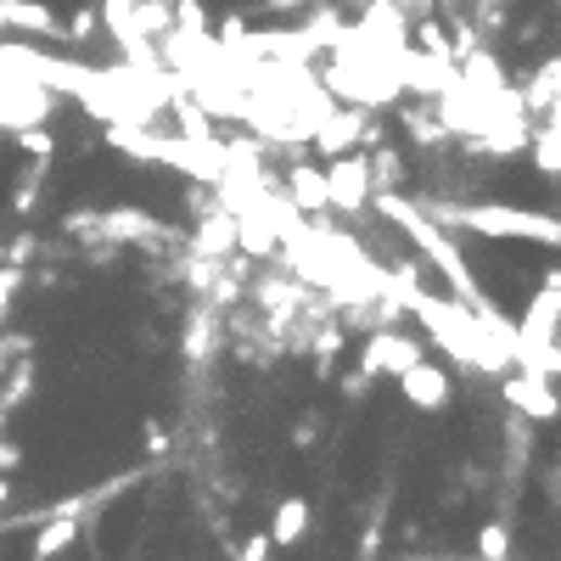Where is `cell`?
Wrapping results in <instances>:
<instances>
[{
	"label": "cell",
	"mask_w": 561,
	"mask_h": 561,
	"mask_svg": "<svg viewBox=\"0 0 561 561\" xmlns=\"http://www.w3.org/2000/svg\"><path fill=\"white\" fill-rule=\"evenodd\" d=\"M393 118H399V124L410 129V141H421V146L449 141V129H444V118H438V107H433V102H405Z\"/></svg>",
	"instance_id": "13"
},
{
	"label": "cell",
	"mask_w": 561,
	"mask_h": 561,
	"mask_svg": "<svg viewBox=\"0 0 561 561\" xmlns=\"http://www.w3.org/2000/svg\"><path fill=\"white\" fill-rule=\"evenodd\" d=\"M7 500H12V477H7V472H0V506H7Z\"/></svg>",
	"instance_id": "25"
},
{
	"label": "cell",
	"mask_w": 561,
	"mask_h": 561,
	"mask_svg": "<svg viewBox=\"0 0 561 561\" xmlns=\"http://www.w3.org/2000/svg\"><path fill=\"white\" fill-rule=\"evenodd\" d=\"M405 561H433V556H405ZM472 561H488V556H472ZM511 561V556H506Z\"/></svg>",
	"instance_id": "26"
},
{
	"label": "cell",
	"mask_w": 561,
	"mask_h": 561,
	"mask_svg": "<svg viewBox=\"0 0 561 561\" xmlns=\"http://www.w3.org/2000/svg\"><path fill=\"white\" fill-rule=\"evenodd\" d=\"M500 393H506V405H511L522 421H556V416H561V393H556V382H550V377L506 371Z\"/></svg>",
	"instance_id": "7"
},
{
	"label": "cell",
	"mask_w": 561,
	"mask_h": 561,
	"mask_svg": "<svg viewBox=\"0 0 561 561\" xmlns=\"http://www.w3.org/2000/svg\"><path fill=\"white\" fill-rule=\"evenodd\" d=\"M46 169H51V163H35V169H28V175L17 180V191H12V208H17V214H35V196H40Z\"/></svg>",
	"instance_id": "18"
},
{
	"label": "cell",
	"mask_w": 561,
	"mask_h": 561,
	"mask_svg": "<svg viewBox=\"0 0 561 561\" xmlns=\"http://www.w3.org/2000/svg\"><path fill=\"white\" fill-rule=\"evenodd\" d=\"M62 230L68 237H90V242H102V247H163L169 242V225L152 219L146 208H107V214H68L62 219Z\"/></svg>",
	"instance_id": "4"
},
{
	"label": "cell",
	"mask_w": 561,
	"mask_h": 561,
	"mask_svg": "<svg viewBox=\"0 0 561 561\" xmlns=\"http://www.w3.org/2000/svg\"><path fill=\"white\" fill-rule=\"evenodd\" d=\"M393 7H399V12L416 23V17H433V7H438V0H393Z\"/></svg>",
	"instance_id": "24"
},
{
	"label": "cell",
	"mask_w": 561,
	"mask_h": 561,
	"mask_svg": "<svg viewBox=\"0 0 561 561\" xmlns=\"http://www.w3.org/2000/svg\"><path fill=\"white\" fill-rule=\"evenodd\" d=\"M343 393H348V399H366V393H371V377H366V371H348V377H343Z\"/></svg>",
	"instance_id": "23"
},
{
	"label": "cell",
	"mask_w": 561,
	"mask_h": 561,
	"mask_svg": "<svg viewBox=\"0 0 561 561\" xmlns=\"http://www.w3.org/2000/svg\"><path fill=\"white\" fill-rule=\"evenodd\" d=\"M405 309L421 320V332L433 337L455 366H467L477 377H506L517 366V326L500 309H467L460 298H438V292L416 286Z\"/></svg>",
	"instance_id": "1"
},
{
	"label": "cell",
	"mask_w": 561,
	"mask_h": 561,
	"mask_svg": "<svg viewBox=\"0 0 561 561\" xmlns=\"http://www.w3.org/2000/svg\"><path fill=\"white\" fill-rule=\"evenodd\" d=\"M477 556L506 561V556H511V527H506V522H488L483 534H477Z\"/></svg>",
	"instance_id": "17"
},
{
	"label": "cell",
	"mask_w": 561,
	"mask_h": 561,
	"mask_svg": "<svg viewBox=\"0 0 561 561\" xmlns=\"http://www.w3.org/2000/svg\"><path fill=\"white\" fill-rule=\"evenodd\" d=\"M191 253L196 258H230L237 253V219H230L225 208L203 214V225H196V237H191Z\"/></svg>",
	"instance_id": "11"
},
{
	"label": "cell",
	"mask_w": 561,
	"mask_h": 561,
	"mask_svg": "<svg viewBox=\"0 0 561 561\" xmlns=\"http://www.w3.org/2000/svg\"><path fill=\"white\" fill-rule=\"evenodd\" d=\"M270 550H276V545H270V534H253V539H247L237 556H230V561H270Z\"/></svg>",
	"instance_id": "20"
},
{
	"label": "cell",
	"mask_w": 561,
	"mask_h": 561,
	"mask_svg": "<svg viewBox=\"0 0 561 561\" xmlns=\"http://www.w3.org/2000/svg\"><path fill=\"white\" fill-rule=\"evenodd\" d=\"M326 196H332V214H343V219H359V214L371 208L377 186H371V163H366V152L326 157Z\"/></svg>",
	"instance_id": "5"
},
{
	"label": "cell",
	"mask_w": 561,
	"mask_h": 561,
	"mask_svg": "<svg viewBox=\"0 0 561 561\" xmlns=\"http://www.w3.org/2000/svg\"><path fill=\"white\" fill-rule=\"evenodd\" d=\"M556 7H561V0H556Z\"/></svg>",
	"instance_id": "29"
},
{
	"label": "cell",
	"mask_w": 561,
	"mask_h": 561,
	"mask_svg": "<svg viewBox=\"0 0 561 561\" xmlns=\"http://www.w3.org/2000/svg\"><path fill=\"white\" fill-rule=\"evenodd\" d=\"M35 253H40V242H35V237H17V242H7V264H17V270H23V264L35 258Z\"/></svg>",
	"instance_id": "21"
},
{
	"label": "cell",
	"mask_w": 561,
	"mask_h": 561,
	"mask_svg": "<svg viewBox=\"0 0 561 561\" xmlns=\"http://www.w3.org/2000/svg\"><path fill=\"white\" fill-rule=\"evenodd\" d=\"M85 500H68V506H56L51 517H40V527H35V545H28V561H56L62 550H68L74 539H79V511Z\"/></svg>",
	"instance_id": "10"
},
{
	"label": "cell",
	"mask_w": 561,
	"mask_h": 561,
	"mask_svg": "<svg viewBox=\"0 0 561 561\" xmlns=\"http://www.w3.org/2000/svg\"><path fill=\"white\" fill-rule=\"evenodd\" d=\"M0 264H7V237H0Z\"/></svg>",
	"instance_id": "27"
},
{
	"label": "cell",
	"mask_w": 561,
	"mask_h": 561,
	"mask_svg": "<svg viewBox=\"0 0 561 561\" xmlns=\"http://www.w3.org/2000/svg\"><path fill=\"white\" fill-rule=\"evenodd\" d=\"M0 433H7V410H0Z\"/></svg>",
	"instance_id": "28"
},
{
	"label": "cell",
	"mask_w": 561,
	"mask_h": 561,
	"mask_svg": "<svg viewBox=\"0 0 561 561\" xmlns=\"http://www.w3.org/2000/svg\"><path fill=\"white\" fill-rule=\"evenodd\" d=\"M421 354V337H405V332H393V326H371V337H366V354H359V371H366L371 382L377 377H405Z\"/></svg>",
	"instance_id": "6"
},
{
	"label": "cell",
	"mask_w": 561,
	"mask_h": 561,
	"mask_svg": "<svg viewBox=\"0 0 561 561\" xmlns=\"http://www.w3.org/2000/svg\"><path fill=\"white\" fill-rule=\"evenodd\" d=\"M309 500H298V494H292V500H281L276 506V517H270V527H264V534H270V545L276 550H292V545H304V534H309Z\"/></svg>",
	"instance_id": "12"
},
{
	"label": "cell",
	"mask_w": 561,
	"mask_h": 561,
	"mask_svg": "<svg viewBox=\"0 0 561 561\" xmlns=\"http://www.w3.org/2000/svg\"><path fill=\"white\" fill-rule=\"evenodd\" d=\"M214 343H219V315H214L208 304H196L191 320H186V343H180V354H186V359H208Z\"/></svg>",
	"instance_id": "14"
},
{
	"label": "cell",
	"mask_w": 561,
	"mask_h": 561,
	"mask_svg": "<svg viewBox=\"0 0 561 561\" xmlns=\"http://www.w3.org/2000/svg\"><path fill=\"white\" fill-rule=\"evenodd\" d=\"M366 163H371V186L377 191H399V175H405V157L399 152L377 146V152H366Z\"/></svg>",
	"instance_id": "15"
},
{
	"label": "cell",
	"mask_w": 561,
	"mask_h": 561,
	"mask_svg": "<svg viewBox=\"0 0 561 561\" xmlns=\"http://www.w3.org/2000/svg\"><path fill=\"white\" fill-rule=\"evenodd\" d=\"M444 230H472V237H506V242H539V247H561V219L556 214H527L511 203H421Z\"/></svg>",
	"instance_id": "3"
},
{
	"label": "cell",
	"mask_w": 561,
	"mask_h": 561,
	"mask_svg": "<svg viewBox=\"0 0 561 561\" xmlns=\"http://www.w3.org/2000/svg\"><path fill=\"white\" fill-rule=\"evenodd\" d=\"M62 28H68V40H79V46H85V40H95V35H102V12L79 7V12H74L68 23H62Z\"/></svg>",
	"instance_id": "19"
},
{
	"label": "cell",
	"mask_w": 561,
	"mask_h": 561,
	"mask_svg": "<svg viewBox=\"0 0 561 561\" xmlns=\"http://www.w3.org/2000/svg\"><path fill=\"white\" fill-rule=\"evenodd\" d=\"M371 208H377L393 230H405V242H410V247H421V258L449 281V298H460L467 309H488V298H483V286H477V276H472L467 253L455 247V237H449V230H444L433 214H426L421 203H410L405 191H377V196H371Z\"/></svg>",
	"instance_id": "2"
},
{
	"label": "cell",
	"mask_w": 561,
	"mask_h": 561,
	"mask_svg": "<svg viewBox=\"0 0 561 561\" xmlns=\"http://www.w3.org/2000/svg\"><path fill=\"white\" fill-rule=\"evenodd\" d=\"M393 382H399L405 405H416V410H444V405L455 399L449 371H444V366H433V359H416V366H410L405 377H393Z\"/></svg>",
	"instance_id": "8"
},
{
	"label": "cell",
	"mask_w": 561,
	"mask_h": 561,
	"mask_svg": "<svg viewBox=\"0 0 561 561\" xmlns=\"http://www.w3.org/2000/svg\"><path fill=\"white\" fill-rule=\"evenodd\" d=\"M281 191H286V203L298 208L304 219H326V214H332V196H326V169H315V163H286Z\"/></svg>",
	"instance_id": "9"
},
{
	"label": "cell",
	"mask_w": 561,
	"mask_h": 561,
	"mask_svg": "<svg viewBox=\"0 0 561 561\" xmlns=\"http://www.w3.org/2000/svg\"><path fill=\"white\" fill-rule=\"evenodd\" d=\"M315 438H320V416H298V426H292V444L309 449Z\"/></svg>",
	"instance_id": "22"
},
{
	"label": "cell",
	"mask_w": 561,
	"mask_h": 561,
	"mask_svg": "<svg viewBox=\"0 0 561 561\" xmlns=\"http://www.w3.org/2000/svg\"><path fill=\"white\" fill-rule=\"evenodd\" d=\"M17 146H23L28 157H35V163H51V157H56V136H51L46 124H35V129H17Z\"/></svg>",
	"instance_id": "16"
}]
</instances>
